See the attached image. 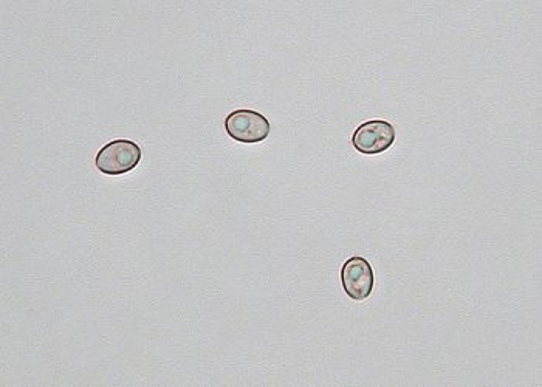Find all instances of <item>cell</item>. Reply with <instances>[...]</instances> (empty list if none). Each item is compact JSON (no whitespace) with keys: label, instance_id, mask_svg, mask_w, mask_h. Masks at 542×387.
I'll return each mask as SVG.
<instances>
[{"label":"cell","instance_id":"obj_1","mask_svg":"<svg viewBox=\"0 0 542 387\" xmlns=\"http://www.w3.org/2000/svg\"><path fill=\"white\" fill-rule=\"evenodd\" d=\"M141 155L143 152L135 141L114 140L100 149L95 158V166L101 174L118 177L134 171L140 165Z\"/></svg>","mask_w":542,"mask_h":387},{"label":"cell","instance_id":"obj_2","mask_svg":"<svg viewBox=\"0 0 542 387\" xmlns=\"http://www.w3.org/2000/svg\"><path fill=\"white\" fill-rule=\"evenodd\" d=\"M225 131L239 143H261L270 137L271 124L256 110H234L225 120Z\"/></svg>","mask_w":542,"mask_h":387},{"label":"cell","instance_id":"obj_3","mask_svg":"<svg viewBox=\"0 0 542 387\" xmlns=\"http://www.w3.org/2000/svg\"><path fill=\"white\" fill-rule=\"evenodd\" d=\"M395 127L385 120L366 121L352 135V144L360 154H383L395 143Z\"/></svg>","mask_w":542,"mask_h":387},{"label":"cell","instance_id":"obj_4","mask_svg":"<svg viewBox=\"0 0 542 387\" xmlns=\"http://www.w3.org/2000/svg\"><path fill=\"white\" fill-rule=\"evenodd\" d=\"M344 292L352 301H366L374 292L375 276L372 265L364 257L354 256L341 268Z\"/></svg>","mask_w":542,"mask_h":387}]
</instances>
